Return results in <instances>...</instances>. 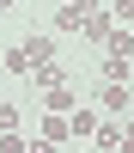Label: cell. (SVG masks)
<instances>
[{
	"instance_id": "cell-1",
	"label": "cell",
	"mask_w": 134,
	"mask_h": 153,
	"mask_svg": "<svg viewBox=\"0 0 134 153\" xmlns=\"http://www.w3.org/2000/svg\"><path fill=\"white\" fill-rule=\"evenodd\" d=\"M24 55H31V68H49V61H55V37H49V31H31V37H24Z\"/></svg>"
},
{
	"instance_id": "cell-2",
	"label": "cell",
	"mask_w": 134,
	"mask_h": 153,
	"mask_svg": "<svg viewBox=\"0 0 134 153\" xmlns=\"http://www.w3.org/2000/svg\"><path fill=\"white\" fill-rule=\"evenodd\" d=\"M97 104L116 117V110H134V98H128V86H122V80H104V86H97Z\"/></svg>"
},
{
	"instance_id": "cell-3",
	"label": "cell",
	"mask_w": 134,
	"mask_h": 153,
	"mask_svg": "<svg viewBox=\"0 0 134 153\" xmlns=\"http://www.w3.org/2000/svg\"><path fill=\"white\" fill-rule=\"evenodd\" d=\"M43 110H55V117H67V110H79V92H73L67 80H61V86H49V92H43Z\"/></svg>"
},
{
	"instance_id": "cell-4",
	"label": "cell",
	"mask_w": 134,
	"mask_h": 153,
	"mask_svg": "<svg viewBox=\"0 0 134 153\" xmlns=\"http://www.w3.org/2000/svg\"><path fill=\"white\" fill-rule=\"evenodd\" d=\"M97 123H104V117H97V110H67V135H79V141H92V135H97Z\"/></svg>"
},
{
	"instance_id": "cell-5",
	"label": "cell",
	"mask_w": 134,
	"mask_h": 153,
	"mask_svg": "<svg viewBox=\"0 0 134 153\" xmlns=\"http://www.w3.org/2000/svg\"><path fill=\"white\" fill-rule=\"evenodd\" d=\"M85 37H92V43H110V6L85 12Z\"/></svg>"
},
{
	"instance_id": "cell-6",
	"label": "cell",
	"mask_w": 134,
	"mask_h": 153,
	"mask_svg": "<svg viewBox=\"0 0 134 153\" xmlns=\"http://www.w3.org/2000/svg\"><path fill=\"white\" fill-rule=\"evenodd\" d=\"M92 141H97V153H116V147H122V123H116V117H110V123H97V135H92Z\"/></svg>"
},
{
	"instance_id": "cell-7",
	"label": "cell",
	"mask_w": 134,
	"mask_h": 153,
	"mask_svg": "<svg viewBox=\"0 0 134 153\" xmlns=\"http://www.w3.org/2000/svg\"><path fill=\"white\" fill-rule=\"evenodd\" d=\"M43 141H55V147L67 141V117H55V110H43Z\"/></svg>"
},
{
	"instance_id": "cell-8",
	"label": "cell",
	"mask_w": 134,
	"mask_h": 153,
	"mask_svg": "<svg viewBox=\"0 0 134 153\" xmlns=\"http://www.w3.org/2000/svg\"><path fill=\"white\" fill-rule=\"evenodd\" d=\"M104 55H122V61H128V55H134V31H110V43H104Z\"/></svg>"
},
{
	"instance_id": "cell-9",
	"label": "cell",
	"mask_w": 134,
	"mask_h": 153,
	"mask_svg": "<svg viewBox=\"0 0 134 153\" xmlns=\"http://www.w3.org/2000/svg\"><path fill=\"white\" fill-rule=\"evenodd\" d=\"M55 25L61 31H85V6H55Z\"/></svg>"
},
{
	"instance_id": "cell-10",
	"label": "cell",
	"mask_w": 134,
	"mask_h": 153,
	"mask_svg": "<svg viewBox=\"0 0 134 153\" xmlns=\"http://www.w3.org/2000/svg\"><path fill=\"white\" fill-rule=\"evenodd\" d=\"M0 68H6V74H31V55H24V43H18V49H6V55H0Z\"/></svg>"
},
{
	"instance_id": "cell-11",
	"label": "cell",
	"mask_w": 134,
	"mask_h": 153,
	"mask_svg": "<svg viewBox=\"0 0 134 153\" xmlns=\"http://www.w3.org/2000/svg\"><path fill=\"white\" fill-rule=\"evenodd\" d=\"M31 80H37V86H43V92H49V86H61V80H67V74H61V61H49V68H31Z\"/></svg>"
},
{
	"instance_id": "cell-12",
	"label": "cell",
	"mask_w": 134,
	"mask_h": 153,
	"mask_svg": "<svg viewBox=\"0 0 134 153\" xmlns=\"http://www.w3.org/2000/svg\"><path fill=\"white\" fill-rule=\"evenodd\" d=\"M18 129V104H0V135H12Z\"/></svg>"
},
{
	"instance_id": "cell-13",
	"label": "cell",
	"mask_w": 134,
	"mask_h": 153,
	"mask_svg": "<svg viewBox=\"0 0 134 153\" xmlns=\"http://www.w3.org/2000/svg\"><path fill=\"white\" fill-rule=\"evenodd\" d=\"M116 19H122V25H134V0H116Z\"/></svg>"
},
{
	"instance_id": "cell-14",
	"label": "cell",
	"mask_w": 134,
	"mask_h": 153,
	"mask_svg": "<svg viewBox=\"0 0 134 153\" xmlns=\"http://www.w3.org/2000/svg\"><path fill=\"white\" fill-rule=\"evenodd\" d=\"M31 153H61L55 141H43V135H37V141H31Z\"/></svg>"
},
{
	"instance_id": "cell-15",
	"label": "cell",
	"mask_w": 134,
	"mask_h": 153,
	"mask_svg": "<svg viewBox=\"0 0 134 153\" xmlns=\"http://www.w3.org/2000/svg\"><path fill=\"white\" fill-rule=\"evenodd\" d=\"M122 147H128V153H134V123H128V129H122Z\"/></svg>"
},
{
	"instance_id": "cell-16",
	"label": "cell",
	"mask_w": 134,
	"mask_h": 153,
	"mask_svg": "<svg viewBox=\"0 0 134 153\" xmlns=\"http://www.w3.org/2000/svg\"><path fill=\"white\" fill-rule=\"evenodd\" d=\"M55 6H79V0H55Z\"/></svg>"
},
{
	"instance_id": "cell-17",
	"label": "cell",
	"mask_w": 134,
	"mask_h": 153,
	"mask_svg": "<svg viewBox=\"0 0 134 153\" xmlns=\"http://www.w3.org/2000/svg\"><path fill=\"white\" fill-rule=\"evenodd\" d=\"M6 6H12V0H0V12H6Z\"/></svg>"
}]
</instances>
